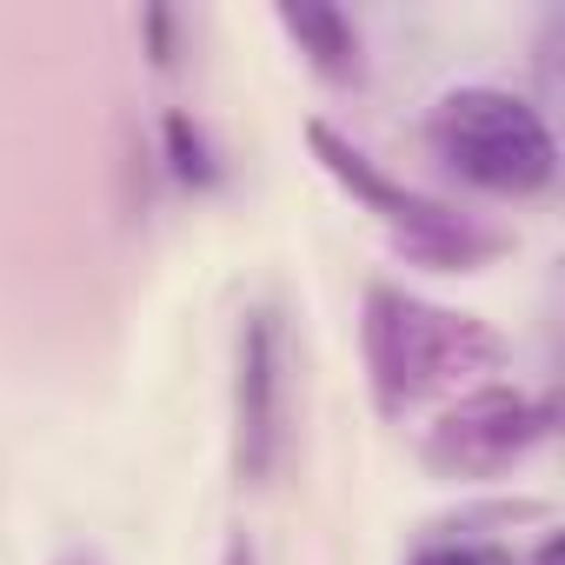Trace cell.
Returning <instances> with one entry per match:
<instances>
[{
	"mask_svg": "<svg viewBox=\"0 0 565 565\" xmlns=\"http://www.w3.org/2000/svg\"><path fill=\"white\" fill-rule=\"evenodd\" d=\"M532 565H558V545H552V539H545V545H539V558H532Z\"/></svg>",
	"mask_w": 565,
	"mask_h": 565,
	"instance_id": "obj_12",
	"label": "cell"
},
{
	"mask_svg": "<svg viewBox=\"0 0 565 565\" xmlns=\"http://www.w3.org/2000/svg\"><path fill=\"white\" fill-rule=\"evenodd\" d=\"M279 452H287V327L279 307H246L233 347V472L266 486Z\"/></svg>",
	"mask_w": 565,
	"mask_h": 565,
	"instance_id": "obj_5",
	"label": "cell"
},
{
	"mask_svg": "<svg viewBox=\"0 0 565 565\" xmlns=\"http://www.w3.org/2000/svg\"><path fill=\"white\" fill-rule=\"evenodd\" d=\"M307 140H313V160L406 246V259L439 266V273H466V266H479V259H492V253L505 246V233L479 226L472 213H459V206H446V200H433V193L393 180V173H386L366 147H353L333 120H307Z\"/></svg>",
	"mask_w": 565,
	"mask_h": 565,
	"instance_id": "obj_3",
	"label": "cell"
},
{
	"mask_svg": "<svg viewBox=\"0 0 565 565\" xmlns=\"http://www.w3.org/2000/svg\"><path fill=\"white\" fill-rule=\"evenodd\" d=\"M279 28L300 41V54L333 74V81H360V28L327 8V0H279Z\"/></svg>",
	"mask_w": 565,
	"mask_h": 565,
	"instance_id": "obj_6",
	"label": "cell"
},
{
	"mask_svg": "<svg viewBox=\"0 0 565 565\" xmlns=\"http://www.w3.org/2000/svg\"><path fill=\"white\" fill-rule=\"evenodd\" d=\"M54 565H107V558H100V552H61Z\"/></svg>",
	"mask_w": 565,
	"mask_h": 565,
	"instance_id": "obj_11",
	"label": "cell"
},
{
	"mask_svg": "<svg viewBox=\"0 0 565 565\" xmlns=\"http://www.w3.org/2000/svg\"><path fill=\"white\" fill-rule=\"evenodd\" d=\"M147 34H153V61H160V67H173V21H167L160 8L147 14Z\"/></svg>",
	"mask_w": 565,
	"mask_h": 565,
	"instance_id": "obj_9",
	"label": "cell"
},
{
	"mask_svg": "<svg viewBox=\"0 0 565 565\" xmlns=\"http://www.w3.org/2000/svg\"><path fill=\"white\" fill-rule=\"evenodd\" d=\"M360 347H366V380L380 413H406L426 393H439L446 380L486 373L505 360V340L492 327H479L472 313L433 307L393 279H373L366 307H360Z\"/></svg>",
	"mask_w": 565,
	"mask_h": 565,
	"instance_id": "obj_1",
	"label": "cell"
},
{
	"mask_svg": "<svg viewBox=\"0 0 565 565\" xmlns=\"http://www.w3.org/2000/svg\"><path fill=\"white\" fill-rule=\"evenodd\" d=\"M226 565H259V552H253L246 539H233V545H226Z\"/></svg>",
	"mask_w": 565,
	"mask_h": 565,
	"instance_id": "obj_10",
	"label": "cell"
},
{
	"mask_svg": "<svg viewBox=\"0 0 565 565\" xmlns=\"http://www.w3.org/2000/svg\"><path fill=\"white\" fill-rule=\"evenodd\" d=\"M552 439V399L519 386H472L459 406H446L426 433V466L446 479H492L539 452Z\"/></svg>",
	"mask_w": 565,
	"mask_h": 565,
	"instance_id": "obj_4",
	"label": "cell"
},
{
	"mask_svg": "<svg viewBox=\"0 0 565 565\" xmlns=\"http://www.w3.org/2000/svg\"><path fill=\"white\" fill-rule=\"evenodd\" d=\"M167 153H173V173H180L186 186H220V180H226V167H220L206 127L186 120V114H167Z\"/></svg>",
	"mask_w": 565,
	"mask_h": 565,
	"instance_id": "obj_7",
	"label": "cell"
},
{
	"mask_svg": "<svg viewBox=\"0 0 565 565\" xmlns=\"http://www.w3.org/2000/svg\"><path fill=\"white\" fill-rule=\"evenodd\" d=\"M406 565H505V552L479 545V539H426Z\"/></svg>",
	"mask_w": 565,
	"mask_h": 565,
	"instance_id": "obj_8",
	"label": "cell"
},
{
	"mask_svg": "<svg viewBox=\"0 0 565 565\" xmlns=\"http://www.w3.org/2000/svg\"><path fill=\"white\" fill-rule=\"evenodd\" d=\"M426 134H433V153L486 193H539L558 173V140H552L545 114L512 87L439 94Z\"/></svg>",
	"mask_w": 565,
	"mask_h": 565,
	"instance_id": "obj_2",
	"label": "cell"
}]
</instances>
